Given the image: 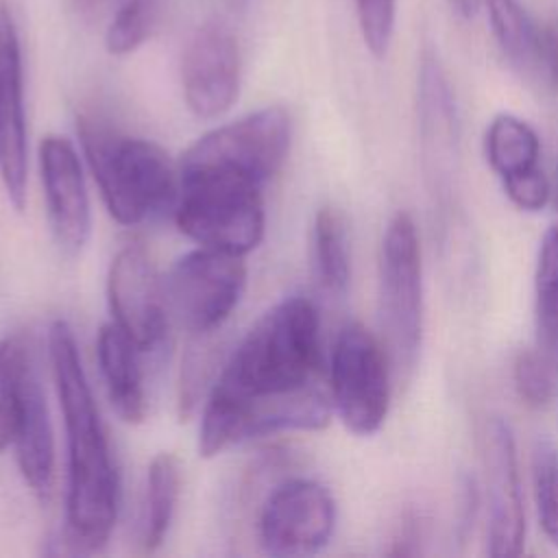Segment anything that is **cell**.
Returning <instances> with one entry per match:
<instances>
[{"label":"cell","mask_w":558,"mask_h":558,"mask_svg":"<svg viewBox=\"0 0 558 558\" xmlns=\"http://www.w3.org/2000/svg\"><path fill=\"white\" fill-rule=\"evenodd\" d=\"M161 11L163 0H122L105 33L109 54L124 57L135 52L155 31Z\"/></svg>","instance_id":"cb8c5ba5"},{"label":"cell","mask_w":558,"mask_h":558,"mask_svg":"<svg viewBox=\"0 0 558 558\" xmlns=\"http://www.w3.org/2000/svg\"><path fill=\"white\" fill-rule=\"evenodd\" d=\"M501 190L517 209L530 214L541 211L551 196V187L543 168L501 181Z\"/></svg>","instance_id":"83f0119b"},{"label":"cell","mask_w":558,"mask_h":558,"mask_svg":"<svg viewBox=\"0 0 558 558\" xmlns=\"http://www.w3.org/2000/svg\"><path fill=\"white\" fill-rule=\"evenodd\" d=\"M534 74L558 96V17L543 20L538 26Z\"/></svg>","instance_id":"f1b7e54d"},{"label":"cell","mask_w":558,"mask_h":558,"mask_svg":"<svg viewBox=\"0 0 558 558\" xmlns=\"http://www.w3.org/2000/svg\"><path fill=\"white\" fill-rule=\"evenodd\" d=\"M26 113L24 70L15 20L0 2V181L9 203L22 211L26 205Z\"/></svg>","instance_id":"5bb4252c"},{"label":"cell","mask_w":558,"mask_h":558,"mask_svg":"<svg viewBox=\"0 0 558 558\" xmlns=\"http://www.w3.org/2000/svg\"><path fill=\"white\" fill-rule=\"evenodd\" d=\"M512 381L519 399L530 408H545L554 401L556 379L549 360L536 349H523L512 364Z\"/></svg>","instance_id":"484cf974"},{"label":"cell","mask_w":558,"mask_h":558,"mask_svg":"<svg viewBox=\"0 0 558 558\" xmlns=\"http://www.w3.org/2000/svg\"><path fill=\"white\" fill-rule=\"evenodd\" d=\"M48 355L68 442L63 541L72 554H94L111 538L120 480L74 331L61 318L48 329Z\"/></svg>","instance_id":"7a4b0ae2"},{"label":"cell","mask_w":558,"mask_h":558,"mask_svg":"<svg viewBox=\"0 0 558 558\" xmlns=\"http://www.w3.org/2000/svg\"><path fill=\"white\" fill-rule=\"evenodd\" d=\"M246 283L242 255L198 246L181 255L163 283L166 303L190 333L220 331L235 310Z\"/></svg>","instance_id":"52a82bcc"},{"label":"cell","mask_w":558,"mask_h":558,"mask_svg":"<svg viewBox=\"0 0 558 558\" xmlns=\"http://www.w3.org/2000/svg\"><path fill=\"white\" fill-rule=\"evenodd\" d=\"M17 469L37 497H48L54 480V438L48 403L33 362L28 364L20 416L13 434Z\"/></svg>","instance_id":"9a60e30c"},{"label":"cell","mask_w":558,"mask_h":558,"mask_svg":"<svg viewBox=\"0 0 558 558\" xmlns=\"http://www.w3.org/2000/svg\"><path fill=\"white\" fill-rule=\"evenodd\" d=\"M532 482L538 525L545 538L558 547V445L549 436L534 440Z\"/></svg>","instance_id":"603a6c76"},{"label":"cell","mask_w":558,"mask_h":558,"mask_svg":"<svg viewBox=\"0 0 558 558\" xmlns=\"http://www.w3.org/2000/svg\"><path fill=\"white\" fill-rule=\"evenodd\" d=\"M76 131L105 207L116 222L131 227L174 211L179 166L159 144L120 135L92 113L78 116Z\"/></svg>","instance_id":"3957f363"},{"label":"cell","mask_w":558,"mask_h":558,"mask_svg":"<svg viewBox=\"0 0 558 558\" xmlns=\"http://www.w3.org/2000/svg\"><path fill=\"white\" fill-rule=\"evenodd\" d=\"M484 155L499 181H506L541 168V140L530 122L504 111L486 126Z\"/></svg>","instance_id":"e0dca14e"},{"label":"cell","mask_w":558,"mask_h":558,"mask_svg":"<svg viewBox=\"0 0 558 558\" xmlns=\"http://www.w3.org/2000/svg\"><path fill=\"white\" fill-rule=\"evenodd\" d=\"M312 264L318 286L333 296H342L351 281V253L347 227L340 211L325 205L312 225Z\"/></svg>","instance_id":"d6986e66"},{"label":"cell","mask_w":558,"mask_h":558,"mask_svg":"<svg viewBox=\"0 0 558 558\" xmlns=\"http://www.w3.org/2000/svg\"><path fill=\"white\" fill-rule=\"evenodd\" d=\"M39 174L52 238L61 253L74 257L89 238L92 214L83 166L68 137L46 135L41 140Z\"/></svg>","instance_id":"4fadbf2b"},{"label":"cell","mask_w":558,"mask_h":558,"mask_svg":"<svg viewBox=\"0 0 558 558\" xmlns=\"http://www.w3.org/2000/svg\"><path fill=\"white\" fill-rule=\"evenodd\" d=\"M96 353L107 397L116 414L124 423H142L146 418V388L140 366L137 344L111 320L105 323L96 338Z\"/></svg>","instance_id":"2e32d148"},{"label":"cell","mask_w":558,"mask_h":558,"mask_svg":"<svg viewBox=\"0 0 558 558\" xmlns=\"http://www.w3.org/2000/svg\"><path fill=\"white\" fill-rule=\"evenodd\" d=\"M484 469L488 495L486 551L493 558L519 556L525 545V506L514 434L501 416L486 423Z\"/></svg>","instance_id":"7c38bea8"},{"label":"cell","mask_w":558,"mask_h":558,"mask_svg":"<svg viewBox=\"0 0 558 558\" xmlns=\"http://www.w3.org/2000/svg\"><path fill=\"white\" fill-rule=\"evenodd\" d=\"M107 301L113 323L137 344L153 351L166 336V288L140 242L124 244L107 272Z\"/></svg>","instance_id":"30bf717a"},{"label":"cell","mask_w":558,"mask_h":558,"mask_svg":"<svg viewBox=\"0 0 558 558\" xmlns=\"http://www.w3.org/2000/svg\"><path fill=\"white\" fill-rule=\"evenodd\" d=\"M554 205H556V209H558V183H556V190H554Z\"/></svg>","instance_id":"d6a6232c"},{"label":"cell","mask_w":558,"mask_h":558,"mask_svg":"<svg viewBox=\"0 0 558 558\" xmlns=\"http://www.w3.org/2000/svg\"><path fill=\"white\" fill-rule=\"evenodd\" d=\"M353 4L366 50L375 59H384L395 35L397 0H353Z\"/></svg>","instance_id":"4316f807"},{"label":"cell","mask_w":558,"mask_h":558,"mask_svg":"<svg viewBox=\"0 0 558 558\" xmlns=\"http://www.w3.org/2000/svg\"><path fill=\"white\" fill-rule=\"evenodd\" d=\"M379 305L388 355L397 368L408 371L421 353L425 320L421 242L408 211H397L381 238Z\"/></svg>","instance_id":"5b68a950"},{"label":"cell","mask_w":558,"mask_h":558,"mask_svg":"<svg viewBox=\"0 0 558 558\" xmlns=\"http://www.w3.org/2000/svg\"><path fill=\"white\" fill-rule=\"evenodd\" d=\"M229 11H233V13H242V11H246L248 9V4H251V0H220Z\"/></svg>","instance_id":"4dcf8cb0"},{"label":"cell","mask_w":558,"mask_h":558,"mask_svg":"<svg viewBox=\"0 0 558 558\" xmlns=\"http://www.w3.org/2000/svg\"><path fill=\"white\" fill-rule=\"evenodd\" d=\"M290 140V113L283 107H264L198 137L179 166L222 168L264 185L281 170Z\"/></svg>","instance_id":"ba28073f"},{"label":"cell","mask_w":558,"mask_h":558,"mask_svg":"<svg viewBox=\"0 0 558 558\" xmlns=\"http://www.w3.org/2000/svg\"><path fill=\"white\" fill-rule=\"evenodd\" d=\"M102 2H105V0H74L76 9H81V11H85V13H89V11H96V9H98Z\"/></svg>","instance_id":"1f68e13d"},{"label":"cell","mask_w":558,"mask_h":558,"mask_svg":"<svg viewBox=\"0 0 558 558\" xmlns=\"http://www.w3.org/2000/svg\"><path fill=\"white\" fill-rule=\"evenodd\" d=\"M320 373L318 310L305 296H286L244 333L211 384L198 453L214 458L251 438L327 427L333 405Z\"/></svg>","instance_id":"6da1fadb"},{"label":"cell","mask_w":558,"mask_h":558,"mask_svg":"<svg viewBox=\"0 0 558 558\" xmlns=\"http://www.w3.org/2000/svg\"><path fill=\"white\" fill-rule=\"evenodd\" d=\"M534 294L538 329L547 347L558 355V225H551L541 238Z\"/></svg>","instance_id":"44dd1931"},{"label":"cell","mask_w":558,"mask_h":558,"mask_svg":"<svg viewBox=\"0 0 558 558\" xmlns=\"http://www.w3.org/2000/svg\"><path fill=\"white\" fill-rule=\"evenodd\" d=\"M28 364V353L17 338L0 340V451L13 442Z\"/></svg>","instance_id":"7402d4cb"},{"label":"cell","mask_w":558,"mask_h":558,"mask_svg":"<svg viewBox=\"0 0 558 558\" xmlns=\"http://www.w3.org/2000/svg\"><path fill=\"white\" fill-rule=\"evenodd\" d=\"M336 517V499L327 486L307 477H288L259 508L257 541L270 556H310L331 541Z\"/></svg>","instance_id":"9c48e42d"},{"label":"cell","mask_w":558,"mask_h":558,"mask_svg":"<svg viewBox=\"0 0 558 558\" xmlns=\"http://www.w3.org/2000/svg\"><path fill=\"white\" fill-rule=\"evenodd\" d=\"M329 395L333 412L351 434L373 436L381 429L390 408V355L357 320L336 336Z\"/></svg>","instance_id":"8992f818"},{"label":"cell","mask_w":558,"mask_h":558,"mask_svg":"<svg viewBox=\"0 0 558 558\" xmlns=\"http://www.w3.org/2000/svg\"><path fill=\"white\" fill-rule=\"evenodd\" d=\"M484 9L501 54L517 70L534 74L541 22L519 0H484Z\"/></svg>","instance_id":"ffe728a7"},{"label":"cell","mask_w":558,"mask_h":558,"mask_svg":"<svg viewBox=\"0 0 558 558\" xmlns=\"http://www.w3.org/2000/svg\"><path fill=\"white\" fill-rule=\"evenodd\" d=\"M216 331L190 336V344L181 364V381H179V416L187 418L203 397L205 384L211 377L216 366Z\"/></svg>","instance_id":"d4e9b609"},{"label":"cell","mask_w":558,"mask_h":558,"mask_svg":"<svg viewBox=\"0 0 558 558\" xmlns=\"http://www.w3.org/2000/svg\"><path fill=\"white\" fill-rule=\"evenodd\" d=\"M181 87L187 109L211 120L231 109L240 94V48L233 33L209 20L201 24L181 57Z\"/></svg>","instance_id":"8fae6325"},{"label":"cell","mask_w":558,"mask_h":558,"mask_svg":"<svg viewBox=\"0 0 558 558\" xmlns=\"http://www.w3.org/2000/svg\"><path fill=\"white\" fill-rule=\"evenodd\" d=\"M181 490V464L170 451H159L146 471L144 514H142V547L157 551L170 530Z\"/></svg>","instance_id":"ac0fdd59"},{"label":"cell","mask_w":558,"mask_h":558,"mask_svg":"<svg viewBox=\"0 0 558 558\" xmlns=\"http://www.w3.org/2000/svg\"><path fill=\"white\" fill-rule=\"evenodd\" d=\"M174 222L198 246L251 253L264 238L262 183L211 166H179Z\"/></svg>","instance_id":"277c9868"},{"label":"cell","mask_w":558,"mask_h":558,"mask_svg":"<svg viewBox=\"0 0 558 558\" xmlns=\"http://www.w3.org/2000/svg\"><path fill=\"white\" fill-rule=\"evenodd\" d=\"M447 4L462 20H473L484 9V0H447Z\"/></svg>","instance_id":"f546056e"}]
</instances>
